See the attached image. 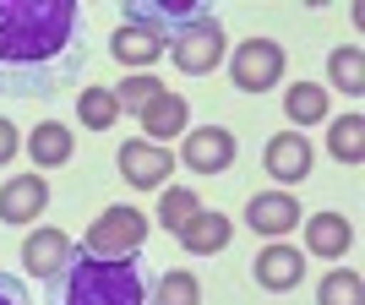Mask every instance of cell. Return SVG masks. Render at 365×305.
<instances>
[{
  "instance_id": "6da1fadb",
  "label": "cell",
  "mask_w": 365,
  "mask_h": 305,
  "mask_svg": "<svg viewBox=\"0 0 365 305\" xmlns=\"http://www.w3.org/2000/svg\"><path fill=\"white\" fill-rule=\"evenodd\" d=\"M93 61V28L76 0H0V93L38 98Z\"/></svg>"
},
{
  "instance_id": "7a4b0ae2",
  "label": "cell",
  "mask_w": 365,
  "mask_h": 305,
  "mask_svg": "<svg viewBox=\"0 0 365 305\" xmlns=\"http://www.w3.org/2000/svg\"><path fill=\"white\" fill-rule=\"evenodd\" d=\"M49 305H148V273L137 257L109 262L71 251V262L49 278Z\"/></svg>"
},
{
  "instance_id": "3957f363",
  "label": "cell",
  "mask_w": 365,
  "mask_h": 305,
  "mask_svg": "<svg viewBox=\"0 0 365 305\" xmlns=\"http://www.w3.org/2000/svg\"><path fill=\"white\" fill-rule=\"evenodd\" d=\"M142 240H148V218H142L137 207H104L98 224L88 229L82 251H88V257L125 262V257H137V251H142Z\"/></svg>"
},
{
  "instance_id": "277c9868",
  "label": "cell",
  "mask_w": 365,
  "mask_h": 305,
  "mask_svg": "<svg viewBox=\"0 0 365 305\" xmlns=\"http://www.w3.org/2000/svg\"><path fill=\"white\" fill-rule=\"evenodd\" d=\"M169 61L180 66L185 76H207L218 61H224V22H218L213 11L207 16H197L191 28H180V33H169V49H164Z\"/></svg>"
},
{
  "instance_id": "5b68a950",
  "label": "cell",
  "mask_w": 365,
  "mask_h": 305,
  "mask_svg": "<svg viewBox=\"0 0 365 305\" xmlns=\"http://www.w3.org/2000/svg\"><path fill=\"white\" fill-rule=\"evenodd\" d=\"M229 76L240 93H267L284 82V49L273 38H245L240 49H229Z\"/></svg>"
},
{
  "instance_id": "8992f818",
  "label": "cell",
  "mask_w": 365,
  "mask_h": 305,
  "mask_svg": "<svg viewBox=\"0 0 365 305\" xmlns=\"http://www.w3.org/2000/svg\"><path fill=\"white\" fill-rule=\"evenodd\" d=\"M235 131L229 125H197V131H185V169H197V175H224L229 164H235Z\"/></svg>"
},
{
  "instance_id": "52a82bcc",
  "label": "cell",
  "mask_w": 365,
  "mask_h": 305,
  "mask_svg": "<svg viewBox=\"0 0 365 305\" xmlns=\"http://www.w3.org/2000/svg\"><path fill=\"white\" fill-rule=\"evenodd\" d=\"M115 164H120V175L137 191H158V185L169 180V169H175V158H169L164 142H120V152H115Z\"/></svg>"
},
{
  "instance_id": "ba28073f",
  "label": "cell",
  "mask_w": 365,
  "mask_h": 305,
  "mask_svg": "<svg viewBox=\"0 0 365 305\" xmlns=\"http://www.w3.org/2000/svg\"><path fill=\"white\" fill-rule=\"evenodd\" d=\"M245 224L257 234H267V240H284L289 229H300V202L289 191H257L245 202Z\"/></svg>"
},
{
  "instance_id": "9c48e42d",
  "label": "cell",
  "mask_w": 365,
  "mask_h": 305,
  "mask_svg": "<svg viewBox=\"0 0 365 305\" xmlns=\"http://www.w3.org/2000/svg\"><path fill=\"white\" fill-rule=\"evenodd\" d=\"M251 278H257L262 289H273V294H289V289H300V278H305V257L294 251V245L273 240L267 251H257V262H251Z\"/></svg>"
},
{
  "instance_id": "30bf717a",
  "label": "cell",
  "mask_w": 365,
  "mask_h": 305,
  "mask_svg": "<svg viewBox=\"0 0 365 305\" xmlns=\"http://www.w3.org/2000/svg\"><path fill=\"white\" fill-rule=\"evenodd\" d=\"M262 164H267V175L278 180V191L294 185V180H305V175H311V137L278 131V137L267 142V152H262Z\"/></svg>"
},
{
  "instance_id": "8fae6325",
  "label": "cell",
  "mask_w": 365,
  "mask_h": 305,
  "mask_svg": "<svg viewBox=\"0 0 365 305\" xmlns=\"http://www.w3.org/2000/svg\"><path fill=\"white\" fill-rule=\"evenodd\" d=\"M44 207H49V180H38V169L0 185V224H33Z\"/></svg>"
},
{
  "instance_id": "7c38bea8",
  "label": "cell",
  "mask_w": 365,
  "mask_h": 305,
  "mask_svg": "<svg viewBox=\"0 0 365 305\" xmlns=\"http://www.w3.org/2000/svg\"><path fill=\"white\" fill-rule=\"evenodd\" d=\"M197 16H207L202 0H131V6H125V22H148V28H158L164 38L191 28Z\"/></svg>"
},
{
  "instance_id": "4fadbf2b",
  "label": "cell",
  "mask_w": 365,
  "mask_h": 305,
  "mask_svg": "<svg viewBox=\"0 0 365 305\" xmlns=\"http://www.w3.org/2000/svg\"><path fill=\"white\" fill-rule=\"evenodd\" d=\"M71 234H61V229H33L28 240H22V267H28L33 278H55L71 262Z\"/></svg>"
},
{
  "instance_id": "5bb4252c",
  "label": "cell",
  "mask_w": 365,
  "mask_h": 305,
  "mask_svg": "<svg viewBox=\"0 0 365 305\" xmlns=\"http://www.w3.org/2000/svg\"><path fill=\"white\" fill-rule=\"evenodd\" d=\"M164 49H169V38L158 28H148V22H120L115 38H109V55L120 66H153Z\"/></svg>"
},
{
  "instance_id": "9a60e30c",
  "label": "cell",
  "mask_w": 365,
  "mask_h": 305,
  "mask_svg": "<svg viewBox=\"0 0 365 305\" xmlns=\"http://www.w3.org/2000/svg\"><path fill=\"white\" fill-rule=\"evenodd\" d=\"M300 224H305V251L311 257H344L354 245V224L344 213H311Z\"/></svg>"
},
{
  "instance_id": "2e32d148",
  "label": "cell",
  "mask_w": 365,
  "mask_h": 305,
  "mask_svg": "<svg viewBox=\"0 0 365 305\" xmlns=\"http://www.w3.org/2000/svg\"><path fill=\"white\" fill-rule=\"evenodd\" d=\"M28 152H33V164H38V169H61V164H71V152H76L71 125H61V120H44V125H33Z\"/></svg>"
},
{
  "instance_id": "e0dca14e",
  "label": "cell",
  "mask_w": 365,
  "mask_h": 305,
  "mask_svg": "<svg viewBox=\"0 0 365 305\" xmlns=\"http://www.w3.org/2000/svg\"><path fill=\"white\" fill-rule=\"evenodd\" d=\"M229 234H235V224H229L224 213H197L191 224L180 229V245L191 251V257H213V251H224Z\"/></svg>"
},
{
  "instance_id": "ac0fdd59",
  "label": "cell",
  "mask_w": 365,
  "mask_h": 305,
  "mask_svg": "<svg viewBox=\"0 0 365 305\" xmlns=\"http://www.w3.org/2000/svg\"><path fill=\"white\" fill-rule=\"evenodd\" d=\"M142 131H148L153 142L158 137H185V98L164 88L148 109H142Z\"/></svg>"
},
{
  "instance_id": "d6986e66",
  "label": "cell",
  "mask_w": 365,
  "mask_h": 305,
  "mask_svg": "<svg viewBox=\"0 0 365 305\" xmlns=\"http://www.w3.org/2000/svg\"><path fill=\"white\" fill-rule=\"evenodd\" d=\"M284 115H289L294 131L327 120V88H317V82H294V88L284 93Z\"/></svg>"
},
{
  "instance_id": "ffe728a7",
  "label": "cell",
  "mask_w": 365,
  "mask_h": 305,
  "mask_svg": "<svg viewBox=\"0 0 365 305\" xmlns=\"http://www.w3.org/2000/svg\"><path fill=\"white\" fill-rule=\"evenodd\" d=\"M327 152H333L338 164H360V158H365V115H344V120H333V131H327Z\"/></svg>"
},
{
  "instance_id": "44dd1931",
  "label": "cell",
  "mask_w": 365,
  "mask_h": 305,
  "mask_svg": "<svg viewBox=\"0 0 365 305\" xmlns=\"http://www.w3.org/2000/svg\"><path fill=\"white\" fill-rule=\"evenodd\" d=\"M76 115L88 131H109V125L120 120V104H115V88H82L76 93Z\"/></svg>"
},
{
  "instance_id": "7402d4cb",
  "label": "cell",
  "mask_w": 365,
  "mask_h": 305,
  "mask_svg": "<svg viewBox=\"0 0 365 305\" xmlns=\"http://www.w3.org/2000/svg\"><path fill=\"white\" fill-rule=\"evenodd\" d=\"M327 76H333V88H344V93H365V55H360V44H338L333 55H327Z\"/></svg>"
},
{
  "instance_id": "603a6c76",
  "label": "cell",
  "mask_w": 365,
  "mask_h": 305,
  "mask_svg": "<svg viewBox=\"0 0 365 305\" xmlns=\"http://www.w3.org/2000/svg\"><path fill=\"white\" fill-rule=\"evenodd\" d=\"M317 305H365V284L354 267H333L317 284Z\"/></svg>"
},
{
  "instance_id": "cb8c5ba5",
  "label": "cell",
  "mask_w": 365,
  "mask_h": 305,
  "mask_svg": "<svg viewBox=\"0 0 365 305\" xmlns=\"http://www.w3.org/2000/svg\"><path fill=\"white\" fill-rule=\"evenodd\" d=\"M197 213H202V202H197V191H185V185H169L164 197H158V224L175 229V234H180Z\"/></svg>"
},
{
  "instance_id": "d4e9b609",
  "label": "cell",
  "mask_w": 365,
  "mask_h": 305,
  "mask_svg": "<svg viewBox=\"0 0 365 305\" xmlns=\"http://www.w3.org/2000/svg\"><path fill=\"white\" fill-rule=\"evenodd\" d=\"M153 305H202V284H197V273H185V267H169V273L158 278V294H153Z\"/></svg>"
},
{
  "instance_id": "484cf974",
  "label": "cell",
  "mask_w": 365,
  "mask_h": 305,
  "mask_svg": "<svg viewBox=\"0 0 365 305\" xmlns=\"http://www.w3.org/2000/svg\"><path fill=\"white\" fill-rule=\"evenodd\" d=\"M158 93H164V82L142 71V76H125L120 88H115V104H120V109H131V115H142V109H148L153 98H158Z\"/></svg>"
},
{
  "instance_id": "4316f807",
  "label": "cell",
  "mask_w": 365,
  "mask_h": 305,
  "mask_svg": "<svg viewBox=\"0 0 365 305\" xmlns=\"http://www.w3.org/2000/svg\"><path fill=\"white\" fill-rule=\"evenodd\" d=\"M0 305H33V300H28V284H22V278H11V273H0Z\"/></svg>"
},
{
  "instance_id": "83f0119b",
  "label": "cell",
  "mask_w": 365,
  "mask_h": 305,
  "mask_svg": "<svg viewBox=\"0 0 365 305\" xmlns=\"http://www.w3.org/2000/svg\"><path fill=\"white\" fill-rule=\"evenodd\" d=\"M16 148H22V137H16V125L11 120H0V164H11Z\"/></svg>"
}]
</instances>
